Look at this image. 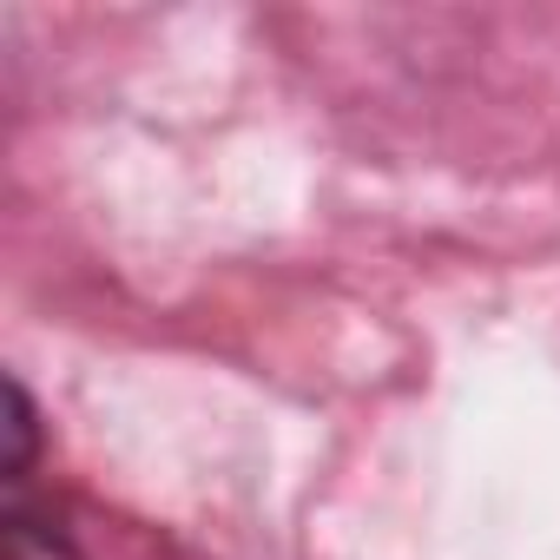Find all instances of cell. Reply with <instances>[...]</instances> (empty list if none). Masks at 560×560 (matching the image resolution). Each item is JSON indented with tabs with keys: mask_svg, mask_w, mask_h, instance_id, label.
<instances>
[{
	"mask_svg": "<svg viewBox=\"0 0 560 560\" xmlns=\"http://www.w3.org/2000/svg\"><path fill=\"white\" fill-rule=\"evenodd\" d=\"M8 560H73V534L27 488H8Z\"/></svg>",
	"mask_w": 560,
	"mask_h": 560,
	"instance_id": "cell-1",
	"label": "cell"
}]
</instances>
